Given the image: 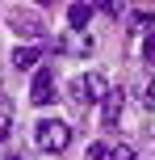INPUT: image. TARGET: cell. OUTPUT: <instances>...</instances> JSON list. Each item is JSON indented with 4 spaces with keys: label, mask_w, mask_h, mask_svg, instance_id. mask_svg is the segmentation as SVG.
Wrapping results in <instances>:
<instances>
[{
    "label": "cell",
    "mask_w": 155,
    "mask_h": 160,
    "mask_svg": "<svg viewBox=\"0 0 155 160\" xmlns=\"http://www.w3.org/2000/svg\"><path fill=\"white\" fill-rule=\"evenodd\" d=\"M38 63H42V47H21V51H13V68H17V72H34Z\"/></svg>",
    "instance_id": "obj_7"
},
{
    "label": "cell",
    "mask_w": 155,
    "mask_h": 160,
    "mask_svg": "<svg viewBox=\"0 0 155 160\" xmlns=\"http://www.w3.org/2000/svg\"><path fill=\"white\" fill-rule=\"evenodd\" d=\"M143 63L155 68V34H147V38H143Z\"/></svg>",
    "instance_id": "obj_11"
},
{
    "label": "cell",
    "mask_w": 155,
    "mask_h": 160,
    "mask_svg": "<svg viewBox=\"0 0 155 160\" xmlns=\"http://www.w3.org/2000/svg\"><path fill=\"white\" fill-rule=\"evenodd\" d=\"M34 143H38L46 156H59V152L71 148V127H67L63 118H42L38 127H34Z\"/></svg>",
    "instance_id": "obj_2"
},
{
    "label": "cell",
    "mask_w": 155,
    "mask_h": 160,
    "mask_svg": "<svg viewBox=\"0 0 155 160\" xmlns=\"http://www.w3.org/2000/svg\"><path fill=\"white\" fill-rule=\"evenodd\" d=\"M88 17H92V4H71V8H67V21H71V30H75V34H84Z\"/></svg>",
    "instance_id": "obj_9"
},
{
    "label": "cell",
    "mask_w": 155,
    "mask_h": 160,
    "mask_svg": "<svg viewBox=\"0 0 155 160\" xmlns=\"http://www.w3.org/2000/svg\"><path fill=\"white\" fill-rule=\"evenodd\" d=\"M4 160H21V156H17V152H13V156H4Z\"/></svg>",
    "instance_id": "obj_15"
},
{
    "label": "cell",
    "mask_w": 155,
    "mask_h": 160,
    "mask_svg": "<svg viewBox=\"0 0 155 160\" xmlns=\"http://www.w3.org/2000/svg\"><path fill=\"white\" fill-rule=\"evenodd\" d=\"M143 105H147V110H155V80L143 88Z\"/></svg>",
    "instance_id": "obj_14"
},
{
    "label": "cell",
    "mask_w": 155,
    "mask_h": 160,
    "mask_svg": "<svg viewBox=\"0 0 155 160\" xmlns=\"http://www.w3.org/2000/svg\"><path fill=\"white\" fill-rule=\"evenodd\" d=\"M88 160H109V143H92L88 148Z\"/></svg>",
    "instance_id": "obj_13"
},
{
    "label": "cell",
    "mask_w": 155,
    "mask_h": 160,
    "mask_svg": "<svg viewBox=\"0 0 155 160\" xmlns=\"http://www.w3.org/2000/svg\"><path fill=\"white\" fill-rule=\"evenodd\" d=\"M30 101H34V105H50V101H59V97H55V72H50V68L34 72V88H30Z\"/></svg>",
    "instance_id": "obj_3"
},
{
    "label": "cell",
    "mask_w": 155,
    "mask_h": 160,
    "mask_svg": "<svg viewBox=\"0 0 155 160\" xmlns=\"http://www.w3.org/2000/svg\"><path fill=\"white\" fill-rule=\"evenodd\" d=\"M122 105H126V93H122V88H109L105 101H101V122H105V127H117V118H122Z\"/></svg>",
    "instance_id": "obj_5"
},
{
    "label": "cell",
    "mask_w": 155,
    "mask_h": 160,
    "mask_svg": "<svg viewBox=\"0 0 155 160\" xmlns=\"http://www.w3.org/2000/svg\"><path fill=\"white\" fill-rule=\"evenodd\" d=\"M92 47H97V42H92L88 34H67V38H59V55H92Z\"/></svg>",
    "instance_id": "obj_6"
},
{
    "label": "cell",
    "mask_w": 155,
    "mask_h": 160,
    "mask_svg": "<svg viewBox=\"0 0 155 160\" xmlns=\"http://www.w3.org/2000/svg\"><path fill=\"white\" fill-rule=\"evenodd\" d=\"M8 131H13V114H8V110H0V143L8 139Z\"/></svg>",
    "instance_id": "obj_12"
},
{
    "label": "cell",
    "mask_w": 155,
    "mask_h": 160,
    "mask_svg": "<svg viewBox=\"0 0 155 160\" xmlns=\"http://www.w3.org/2000/svg\"><path fill=\"white\" fill-rule=\"evenodd\" d=\"M13 25H17V34H25V38H42V34H46L42 17L30 13V8H13Z\"/></svg>",
    "instance_id": "obj_4"
},
{
    "label": "cell",
    "mask_w": 155,
    "mask_h": 160,
    "mask_svg": "<svg viewBox=\"0 0 155 160\" xmlns=\"http://www.w3.org/2000/svg\"><path fill=\"white\" fill-rule=\"evenodd\" d=\"M130 30L134 34H155V8H130Z\"/></svg>",
    "instance_id": "obj_8"
},
{
    "label": "cell",
    "mask_w": 155,
    "mask_h": 160,
    "mask_svg": "<svg viewBox=\"0 0 155 160\" xmlns=\"http://www.w3.org/2000/svg\"><path fill=\"white\" fill-rule=\"evenodd\" d=\"M105 93H109V80L101 72H84V76H75L71 84H67V101H71L75 110H88V105L105 101Z\"/></svg>",
    "instance_id": "obj_1"
},
{
    "label": "cell",
    "mask_w": 155,
    "mask_h": 160,
    "mask_svg": "<svg viewBox=\"0 0 155 160\" xmlns=\"http://www.w3.org/2000/svg\"><path fill=\"white\" fill-rule=\"evenodd\" d=\"M109 160H139V152H134L130 143H113L109 148Z\"/></svg>",
    "instance_id": "obj_10"
}]
</instances>
